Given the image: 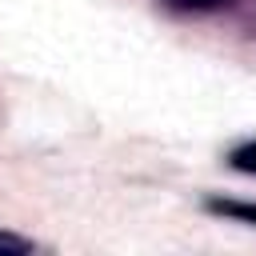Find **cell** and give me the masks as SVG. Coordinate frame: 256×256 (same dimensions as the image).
<instances>
[{
    "instance_id": "1",
    "label": "cell",
    "mask_w": 256,
    "mask_h": 256,
    "mask_svg": "<svg viewBox=\"0 0 256 256\" xmlns=\"http://www.w3.org/2000/svg\"><path fill=\"white\" fill-rule=\"evenodd\" d=\"M208 212L216 216H232L244 224H256V204H240V200H208Z\"/></svg>"
},
{
    "instance_id": "2",
    "label": "cell",
    "mask_w": 256,
    "mask_h": 256,
    "mask_svg": "<svg viewBox=\"0 0 256 256\" xmlns=\"http://www.w3.org/2000/svg\"><path fill=\"white\" fill-rule=\"evenodd\" d=\"M232 168H240V172H252V176H256V140H252V144H240V148L232 152Z\"/></svg>"
},
{
    "instance_id": "3",
    "label": "cell",
    "mask_w": 256,
    "mask_h": 256,
    "mask_svg": "<svg viewBox=\"0 0 256 256\" xmlns=\"http://www.w3.org/2000/svg\"><path fill=\"white\" fill-rule=\"evenodd\" d=\"M0 252H12V256H20V252H32V244H28V240H20V236H8V232H0Z\"/></svg>"
},
{
    "instance_id": "4",
    "label": "cell",
    "mask_w": 256,
    "mask_h": 256,
    "mask_svg": "<svg viewBox=\"0 0 256 256\" xmlns=\"http://www.w3.org/2000/svg\"><path fill=\"white\" fill-rule=\"evenodd\" d=\"M172 8H188V12H208V8H220L228 0H168Z\"/></svg>"
}]
</instances>
